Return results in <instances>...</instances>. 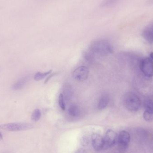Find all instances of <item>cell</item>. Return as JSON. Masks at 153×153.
<instances>
[{
	"label": "cell",
	"instance_id": "cell-23",
	"mask_svg": "<svg viewBox=\"0 0 153 153\" xmlns=\"http://www.w3.org/2000/svg\"><path fill=\"white\" fill-rule=\"evenodd\" d=\"M150 57H151V59H152V60L153 61V53L152 52V53H151L150 54Z\"/></svg>",
	"mask_w": 153,
	"mask_h": 153
},
{
	"label": "cell",
	"instance_id": "cell-18",
	"mask_svg": "<svg viewBox=\"0 0 153 153\" xmlns=\"http://www.w3.org/2000/svg\"><path fill=\"white\" fill-rule=\"evenodd\" d=\"M119 0H103L100 4L101 7H108L115 4Z\"/></svg>",
	"mask_w": 153,
	"mask_h": 153
},
{
	"label": "cell",
	"instance_id": "cell-1",
	"mask_svg": "<svg viewBox=\"0 0 153 153\" xmlns=\"http://www.w3.org/2000/svg\"><path fill=\"white\" fill-rule=\"evenodd\" d=\"M90 50L94 54L100 56H107L113 52L111 44L104 39H98L93 42L90 46Z\"/></svg>",
	"mask_w": 153,
	"mask_h": 153
},
{
	"label": "cell",
	"instance_id": "cell-12",
	"mask_svg": "<svg viewBox=\"0 0 153 153\" xmlns=\"http://www.w3.org/2000/svg\"><path fill=\"white\" fill-rule=\"evenodd\" d=\"M68 113L70 116L76 117L80 116L81 110L80 108L77 105L75 104H72L70 105L68 108Z\"/></svg>",
	"mask_w": 153,
	"mask_h": 153
},
{
	"label": "cell",
	"instance_id": "cell-25",
	"mask_svg": "<svg viewBox=\"0 0 153 153\" xmlns=\"http://www.w3.org/2000/svg\"><path fill=\"white\" fill-rule=\"evenodd\" d=\"M54 74H52V75H51V76H53ZM50 77H48V78H47V79H46V82H48V79H49V78H50Z\"/></svg>",
	"mask_w": 153,
	"mask_h": 153
},
{
	"label": "cell",
	"instance_id": "cell-11",
	"mask_svg": "<svg viewBox=\"0 0 153 153\" xmlns=\"http://www.w3.org/2000/svg\"><path fill=\"white\" fill-rule=\"evenodd\" d=\"M28 80V77L27 76L21 78L13 85L12 88L13 91H17L22 90L26 85Z\"/></svg>",
	"mask_w": 153,
	"mask_h": 153
},
{
	"label": "cell",
	"instance_id": "cell-10",
	"mask_svg": "<svg viewBox=\"0 0 153 153\" xmlns=\"http://www.w3.org/2000/svg\"><path fill=\"white\" fill-rule=\"evenodd\" d=\"M110 98L108 94H103L101 96L98 102L97 108L100 110H102L107 108L109 103Z\"/></svg>",
	"mask_w": 153,
	"mask_h": 153
},
{
	"label": "cell",
	"instance_id": "cell-22",
	"mask_svg": "<svg viewBox=\"0 0 153 153\" xmlns=\"http://www.w3.org/2000/svg\"><path fill=\"white\" fill-rule=\"evenodd\" d=\"M75 153H87L86 151L83 148H79L76 151Z\"/></svg>",
	"mask_w": 153,
	"mask_h": 153
},
{
	"label": "cell",
	"instance_id": "cell-5",
	"mask_svg": "<svg viewBox=\"0 0 153 153\" xmlns=\"http://www.w3.org/2000/svg\"><path fill=\"white\" fill-rule=\"evenodd\" d=\"M89 74V69L85 66H81L77 67L74 71L72 76L76 81L82 82L87 79Z\"/></svg>",
	"mask_w": 153,
	"mask_h": 153
},
{
	"label": "cell",
	"instance_id": "cell-7",
	"mask_svg": "<svg viewBox=\"0 0 153 153\" xmlns=\"http://www.w3.org/2000/svg\"><path fill=\"white\" fill-rule=\"evenodd\" d=\"M118 143L120 150H126L130 141V136L127 131H121L118 137Z\"/></svg>",
	"mask_w": 153,
	"mask_h": 153
},
{
	"label": "cell",
	"instance_id": "cell-2",
	"mask_svg": "<svg viewBox=\"0 0 153 153\" xmlns=\"http://www.w3.org/2000/svg\"><path fill=\"white\" fill-rule=\"evenodd\" d=\"M123 103L126 108L132 111H136L140 108L141 102L139 97L132 92H128L123 98Z\"/></svg>",
	"mask_w": 153,
	"mask_h": 153
},
{
	"label": "cell",
	"instance_id": "cell-19",
	"mask_svg": "<svg viewBox=\"0 0 153 153\" xmlns=\"http://www.w3.org/2000/svg\"><path fill=\"white\" fill-rule=\"evenodd\" d=\"M143 117L146 121L150 122L153 120V114L146 111L143 114Z\"/></svg>",
	"mask_w": 153,
	"mask_h": 153
},
{
	"label": "cell",
	"instance_id": "cell-8",
	"mask_svg": "<svg viewBox=\"0 0 153 153\" xmlns=\"http://www.w3.org/2000/svg\"><path fill=\"white\" fill-rule=\"evenodd\" d=\"M92 144L96 151H100L104 147V139L98 134H93L91 136Z\"/></svg>",
	"mask_w": 153,
	"mask_h": 153
},
{
	"label": "cell",
	"instance_id": "cell-20",
	"mask_svg": "<svg viewBox=\"0 0 153 153\" xmlns=\"http://www.w3.org/2000/svg\"><path fill=\"white\" fill-rule=\"evenodd\" d=\"M81 144L84 146H87L89 143V139L86 136H84L81 138Z\"/></svg>",
	"mask_w": 153,
	"mask_h": 153
},
{
	"label": "cell",
	"instance_id": "cell-15",
	"mask_svg": "<svg viewBox=\"0 0 153 153\" xmlns=\"http://www.w3.org/2000/svg\"><path fill=\"white\" fill-rule=\"evenodd\" d=\"M65 99L64 97L63 94L62 93H61L59 96V99H58V103L60 106V108L62 110L65 111L66 109V103H65Z\"/></svg>",
	"mask_w": 153,
	"mask_h": 153
},
{
	"label": "cell",
	"instance_id": "cell-3",
	"mask_svg": "<svg viewBox=\"0 0 153 153\" xmlns=\"http://www.w3.org/2000/svg\"><path fill=\"white\" fill-rule=\"evenodd\" d=\"M33 128L34 126L32 124L24 122L8 123L0 126V128L1 129L11 132L25 131L32 129Z\"/></svg>",
	"mask_w": 153,
	"mask_h": 153
},
{
	"label": "cell",
	"instance_id": "cell-4",
	"mask_svg": "<svg viewBox=\"0 0 153 153\" xmlns=\"http://www.w3.org/2000/svg\"><path fill=\"white\" fill-rule=\"evenodd\" d=\"M140 69L146 76H153V61L151 58H144L140 63Z\"/></svg>",
	"mask_w": 153,
	"mask_h": 153
},
{
	"label": "cell",
	"instance_id": "cell-16",
	"mask_svg": "<svg viewBox=\"0 0 153 153\" xmlns=\"http://www.w3.org/2000/svg\"><path fill=\"white\" fill-rule=\"evenodd\" d=\"M144 107L146 111L153 114V101L149 100L145 102Z\"/></svg>",
	"mask_w": 153,
	"mask_h": 153
},
{
	"label": "cell",
	"instance_id": "cell-14",
	"mask_svg": "<svg viewBox=\"0 0 153 153\" xmlns=\"http://www.w3.org/2000/svg\"><path fill=\"white\" fill-rule=\"evenodd\" d=\"M52 70H50V71L45 72H38L36 73V74H35V76H34V79L36 81H40V80H42V79L45 78L46 76L52 73Z\"/></svg>",
	"mask_w": 153,
	"mask_h": 153
},
{
	"label": "cell",
	"instance_id": "cell-21",
	"mask_svg": "<svg viewBox=\"0 0 153 153\" xmlns=\"http://www.w3.org/2000/svg\"><path fill=\"white\" fill-rule=\"evenodd\" d=\"M84 56L85 59H86L87 61H88V62H92L93 60V57L90 53H85Z\"/></svg>",
	"mask_w": 153,
	"mask_h": 153
},
{
	"label": "cell",
	"instance_id": "cell-9",
	"mask_svg": "<svg viewBox=\"0 0 153 153\" xmlns=\"http://www.w3.org/2000/svg\"><path fill=\"white\" fill-rule=\"evenodd\" d=\"M73 89L71 85L69 83H65L63 87V93L65 101H71L73 95Z\"/></svg>",
	"mask_w": 153,
	"mask_h": 153
},
{
	"label": "cell",
	"instance_id": "cell-26",
	"mask_svg": "<svg viewBox=\"0 0 153 153\" xmlns=\"http://www.w3.org/2000/svg\"><path fill=\"white\" fill-rule=\"evenodd\" d=\"M151 29H152V31L153 32V27H152V28H151Z\"/></svg>",
	"mask_w": 153,
	"mask_h": 153
},
{
	"label": "cell",
	"instance_id": "cell-13",
	"mask_svg": "<svg viewBox=\"0 0 153 153\" xmlns=\"http://www.w3.org/2000/svg\"><path fill=\"white\" fill-rule=\"evenodd\" d=\"M143 36L147 42L150 43H153V32L151 29L144 30Z\"/></svg>",
	"mask_w": 153,
	"mask_h": 153
},
{
	"label": "cell",
	"instance_id": "cell-6",
	"mask_svg": "<svg viewBox=\"0 0 153 153\" xmlns=\"http://www.w3.org/2000/svg\"><path fill=\"white\" fill-rule=\"evenodd\" d=\"M117 136L115 131L112 129H108L106 132L104 138V149H108L113 146L116 143Z\"/></svg>",
	"mask_w": 153,
	"mask_h": 153
},
{
	"label": "cell",
	"instance_id": "cell-24",
	"mask_svg": "<svg viewBox=\"0 0 153 153\" xmlns=\"http://www.w3.org/2000/svg\"><path fill=\"white\" fill-rule=\"evenodd\" d=\"M2 139H3L2 135V134H1V132H0V141H1V140H2Z\"/></svg>",
	"mask_w": 153,
	"mask_h": 153
},
{
	"label": "cell",
	"instance_id": "cell-17",
	"mask_svg": "<svg viewBox=\"0 0 153 153\" xmlns=\"http://www.w3.org/2000/svg\"><path fill=\"white\" fill-rule=\"evenodd\" d=\"M41 117V112L40 110L36 109L35 110L31 115V119L34 121H37L40 119Z\"/></svg>",
	"mask_w": 153,
	"mask_h": 153
}]
</instances>
